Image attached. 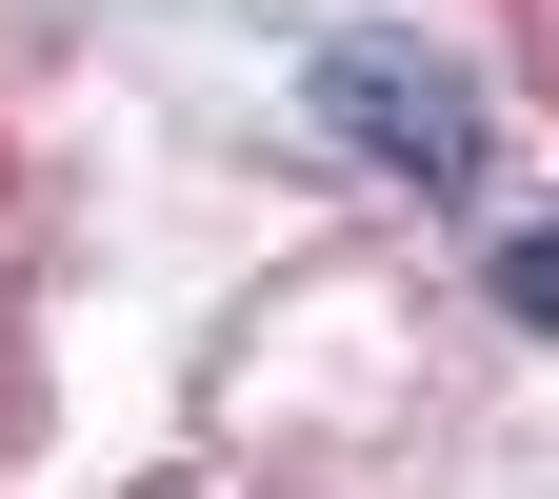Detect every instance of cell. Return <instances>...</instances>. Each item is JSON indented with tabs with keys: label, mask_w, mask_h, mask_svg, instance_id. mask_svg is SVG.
Masks as SVG:
<instances>
[{
	"label": "cell",
	"mask_w": 559,
	"mask_h": 499,
	"mask_svg": "<svg viewBox=\"0 0 559 499\" xmlns=\"http://www.w3.org/2000/svg\"><path fill=\"white\" fill-rule=\"evenodd\" d=\"M500 320H539V340H559V221H520V240H500Z\"/></svg>",
	"instance_id": "7a4b0ae2"
},
{
	"label": "cell",
	"mask_w": 559,
	"mask_h": 499,
	"mask_svg": "<svg viewBox=\"0 0 559 499\" xmlns=\"http://www.w3.org/2000/svg\"><path fill=\"white\" fill-rule=\"evenodd\" d=\"M300 100H320V140H360L400 180H479V100H460V60H419V40H320Z\"/></svg>",
	"instance_id": "6da1fadb"
}]
</instances>
